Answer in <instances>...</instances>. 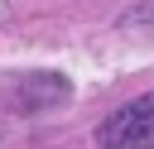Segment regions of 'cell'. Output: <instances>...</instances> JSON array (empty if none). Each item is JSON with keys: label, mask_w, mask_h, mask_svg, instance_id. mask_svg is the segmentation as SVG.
<instances>
[{"label": "cell", "mask_w": 154, "mask_h": 149, "mask_svg": "<svg viewBox=\"0 0 154 149\" xmlns=\"http://www.w3.org/2000/svg\"><path fill=\"white\" fill-rule=\"evenodd\" d=\"M96 149H154V91L116 106L96 130Z\"/></svg>", "instance_id": "obj_1"}, {"label": "cell", "mask_w": 154, "mask_h": 149, "mask_svg": "<svg viewBox=\"0 0 154 149\" xmlns=\"http://www.w3.org/2000/svg\"><path fill=\"white\" fill-rule=\"evenodd\" d=\"M72 96L67 77L58 72H34V77H19V111H53Z\"/></svg>", "instance_id": "obj_2"}]
</instances>
